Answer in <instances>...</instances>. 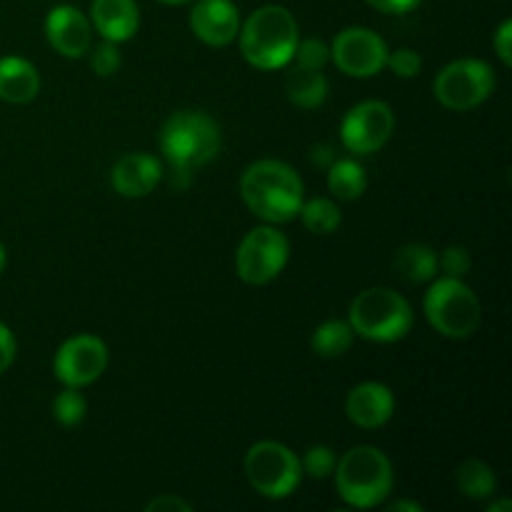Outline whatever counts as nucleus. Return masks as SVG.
I'll return each mask as SVG.
<instances>
[{
    "mask_svg": "<svg viewBox=\"0 0 512 512\" xmlns=\"http://www.w3.org/2000/svg\"><path fill=\"white\" fill-rule=\"evenodd\" d=\"M348 323L355 335L373 343H398L415 323L408 300L393 288H368L355 295L348 310Z\"/></svg>",
    "mask_w": 512,
    "mask_h": 512,
    "instance_id": "obj_5",
    "label": "nucleus"
},
{
    "mask_svg": "<svg viewBox=\"0 0 512 512\" xmlns=\"http://www.w3.org/2000/svg\"><path fill=\"white\" fill-rule=\"evenodd\" d=\"M285 93H288L290 103H295L298 108H320L328 98V78L323 70H305L293 65L285 78Z\"/></svg>",
    "mask_w": 512,
    "mask_h": 512,
    "instance_id": "obj_19",
    "label": "nucleus"
},
{
    "mask_svg": "<svg viewBox=\"0 0 512 512\" xmlns=\"http://www.w3.org/2000/svg\"><path fill=\"white\" fill-rule=\"evenodd\" d=\"M40 73L30 60L20 55L0 58V100L13 105H25L38 98Z\"/></svg>",
    "mask_w": 512,
    "mask_h": 512,
    "instance_id": "obj_18",
    "label": "nucleus"
},
{
    "mask_svg": "<svg viewBox=\"0 0 512 512\" xmlns=\"http://www.w3.org/2000/svg\"><path fill=\"white\" fill-rule=\"evenodd\" d=\"M368 5H373L375 10L388 15H405L410 10H415L420 5V0H365Z\"/></svg>",
    "mask_w": 512,
    "mask_h": 512,
    "instance_id": "obj_33",
    "label": "nucleus"
},
{
    "mask_svg": "<svg viewBox=\"0 0 512 512\" xmlns=\"http://www.w3.org/2000/svg\"><path fill=\"white\" fill-rule=\"evenodd\" d=\"M15 350H18V343H15L13 330L5 323H0V375L13 365Z\"/></svg>",
    "mask_w": 512,
    "mask_h": 512,
    "instance_id": "obj_32",
    "label": "nucleus"
},
{
    "mask_svg": "<svg viewBox=\"0 0 512 512\" xmlns=\"http://www.w3.org/2000/svg\"><path fill=\"white\" fill-rule=\"evenodd\" d=\"M240 195L250 213L263 223L283 225L298 218L303 205V180L283 160H255L240 178Z\"/></svg>",
    "mask_w": 512,
    "mask_h": 512,
    "instance_id": "obj_1",
    "label": "nucleus"
},
{
    "mask_svg": "<svg viewBox=\"0 0 512 512\" xmlns=\"http://www.w3.org/2000/svg\"><path fill=\"white\" fill-rule=\"evenodd\" d=\"M390 512H400V510H408V512H423V505L415 503V500H393L388 505Z\"/></svg>",
    "mask_w": 512,
    "mask_h": 512,
    "instance_id": "obj_35",
    "label": "nucleus"
},
{
    "mask_svg": "<svg viewBox=\"0 0 512 512\" xmlns=\"http://www.w3.org/2000/svg\"><path fill=\"white\" fill-rule=\"evenodd\" d=\"M430 288L425 293L423 310L428 323L448 340H465L478 330L480 325V300L475 290L463 278H443L430 280Z\"/></svg>",
    "mask_w": 512,
    "mask_h": 512,
    "instance_id": "obj_6",
    "label": "nucleus"
},
{
    "mask_svg": "<svg viewBox=\"0 0 512 512\" xmlns=\"http://www.w3.org/2000/svg\"><path fill=\"white\" fill-rule=\"evenodd\" d=\"M163 180V163L150 153H128L113 165L110 183L123 198H145Z\"/></svg>",
    "mask_w": 512,
    "mask_h": 512,
    "instance_id": "obj_16",
    "label": "nucleus"
},
{
    "mask_svg": "<svg viewBox=\"0 0 512 512\" xmlns=\"http://www.w3.org/2000/svg\"><path fill=\"white\" fill-rule=\"evenodd\" d=\"M245 478L250 488L268 500H285L303 480L300 458L283 443L260 440L245 453Z\"/></svg>",
    "mask_w": 512,
    "mask_h": 512,
    "instance_id": "obj_7",
    "label": "nucleus"
},
{
    "mask_svg": "<svg viewBox=\"0 0 512 512\" xmlns=\"http://www.w3.org/2000/svg\"><path fill=\"white\" fill-rule=\"evenodd\" d=\"M108 368V345L98 335L80 333L65 340L53 360V373L65 388H88Z\"/></svg>",
    "mask_w": 512,
    "mask_h": 512,
    "instance_id": "obj_12",
    "label": "nucleus"
},
{
    "mask_svg": "<svg viewBox=\"0 0 512 512\" xmlns=\"http://www.w3.org/2000/svg\"><path fill=\"white\" fill-rule=\"evenodd\" d=\"M395 130V113L383 100H363L345 113L340 140L353 155H373L383 148Z\"/></svg>",
    "mask_w": 512,
    "mask_h": 512,
    "instance_id": "obj_10",
    "label": "nucleus"
},
{
    "mask_svg": "<svg viewBox=\"0 0 512 512\" xmlns=\"http://www.w3.org/2000/svg\"><path fill=\"white\" fill-rule=\"evenodd\" d=\"M190 30L213 48H225L238 38L240 13L233 0H195L190 10Z\"/></svg>",
    "mask_w": 512,
    "mask_h": 512,
    "instance_id": "obj_14",
    "label": "nucleus"
},
{
    "mask_svg": "<svg viewBox=\"0 0 512 512\" xmlns=\"http://www.w3.org/2000/svg\"><path fill=\"white\" fill-rule=\"evenodd\" d=\"M298 218L303 220L305 230L315 235H330L340 228L343 223V213H340L338 205L333 203V198H313L303 200L300 205Z\"/></svg>",
    "mask_w": 512,
    "mask_h": 512,
    "instance_id": "obj_24",
    "label": "nucleus"
},
{
    "mask_svg": "<svg viewBox=\"0 0 512 512\" xmlns=\"http://www.w3.org/2000/svg\"><path fill=\"white\" fill-rule=\"evenodd\" d=\"M145 510L148 512H160V510H178V512H188L190 510V503H185L183 498H178V495H158V498L150 500L148 505H145Z\"/></svg>",
    "mask_w": 512,
    "mask_h": 512,
    "instance_id": "obj_34",
    "label": "nucleus"
},
{
    "mask_svg": "<svg viewBox=\"0 0 512 512\" xmlns=\"http://www.w3.org/2000/svg\"><path fill=\"white\" fill-rule=\"evenodd\" d=\"M5 248H3V243H0V275H3V270H5Z\"/></svg>",
    "mask_w": 512,
    "mask_h": 512,
    "instance_id": "obj_37",
    "label": "nucleus"
},
{
    "mask_svg": "<svg viewBox=\"0 0 512 512\" xmlns=\"http://www.w3.org/2000/svg\"><path fill=\"white\" fill-rule=\"evenodd\" d=\"M220 125L203 110H178L160 128V150L175 175H185L218 158Z\"/></svg>",
    "mask_w": 512,
    "mask_h": 512,
    "instance_id": "obj_3",
    "label": "nucleus"
},
{
    "mask_svg": "<svg viewBox=\"0 0 512 512\" xmlns=\"http://www.w3.org/2000/svg\"><path fill=\"white\" fill-rule=\"evenodd\" d=\"M335 488L350 508H378L390 498L395 485L393 463L373 445H358L348 450L335 465Z\"/></svg>",
    "mask_w": 512,
    "mask_h": 512,
    "instance_id": "obj_4",
    "label": "nucleus"
},
{
    "mask_svg": "<svg viewBox=\"0 0 512 512\" xmlns=\"http://www.w3.org/2000/svg\"><path fill=\"white\" fill-rule=\"evenodd\" d=\"M510 510H512V503L508 498L493 500V503L488 505V512H510Z\"/></svg>",
    "mask_w": 512,
    "mask_h": 512,
    "instance_id": "obj_36",
    "label": "nucleus"
},
{
    "mask_svg": "<svg viewBox=\"0 0 512 512\" xmlns=\"http://www.w3.org/2000/svg\"><path fill=\"white\" fill-rule=\"evenodd\" d=\"M158 3H165V5H183V3H190V0H158Z\"/></svg>",
    "mask_w": 512,
    "mask_h": 512,
    "instance_id": "obj_38",
    "label": "nucleus"
},
{
    "mask_svg": "<svg viewBox=\"0 0 512 512\" xmlns=\"http://www.w3.org/2000/svg\"><path fill=\"white\" fill-rule=\"evenodd\" d=\"M353 335L355 333L348 320H325L323 325L315 328L310 345L320 358H340L353 345Z\"/></svg>",
    "mask_w": 512,
    "mask_h": 512,
    "instance_id": "obj_23",
    "label": "nucleus"
},
{
    "mask_svg": "<svg viewBox=\"0 0 512 512\" xmlns=\"http://www.w3.org/2000/svg\"><path fill=\"white\" fill-rule=\"evenodd\" d=\"M290 63L305 70H325V65L330 63V45L320 38L298 40V48H295Z\"/></svg>",
    "mask_w": 512,
    "mask_h": 512,
    "instance_id": "obj_27",
    "label": "nucleus"
},
{
    "mask_svg": "<svg viewBox=\"0 0 512 512\" xmlns=\"http://www.w3.org/2000/svg\"><path fill=\"white\" fill-rule=\"evenodd\" d=\"M395 270L408 283H430L438 278V253L423 243L403 245L395 255Z\"/></svg>",
    "mask_w": 512,
    "mask_h": 512,
    "instance_id": "obj_20",
    "label": "nucleus"
},
{
    "mask_svg": "<svg viewBox=\"0 0 512 512\" xmlns=\"http://www.w3.org/2000/svg\"><path fill=\"white\" fill-rule=\"evenodd\" d=\"M368 188L365 168L353 158L333 160L328 168V190L338 200H358Z\"/></svg>",
    "mask_w": 512,
    "mask_h": 512,
    "instance_id": "obj_21",
    "label": "nucleus"
},
{
    "mask_svg": "<svg viewBox=\"0 0 512 512\" xmlns=\"http://www.w3.org/2000/svg\"><path fill=\"white\" fill-rule=\"evenodd\" d=\"M433 90L440 105L463 113L478 108L493 95L495 73L485 60L460 58L440 68Z\"/></svg>",
    "mask_w": 512,
    "mask_h": 512,
    "instance_id": "obj_8",
    "label": "nucleus"
},
{
    "mask_svg": "<svg viewBox=\"0 0 512 512\" xmlns=\"http://www.w3.org/2000/svg\"><path fill=\"white\" fill-rule=\"evenodd\" d=\"M493 48L495 53H498L500 63L505 65V68H510L512 65V20H503L498 28V33H495L493 38Z\"/></svg>",
    "mask_w": 512,
    "mask_h": 512,
    "instance_id": "obj_31",
    "label": "nucleus"
},
{
    "mask_svg": "<svg viewBox=\"0 0 512 512\" xmlns=\"http://www.w3.org/2000/svg\"><path fill=\"white\" fill-rule=\"evenodd\" d=\"M335 465H338V455L328 445H313L303 453L300 458V468L303 475H310L315 480H325L335 473Z\"/></svg>",
    "mask_w": 512,
    "mask_h": 512,
    "instance_id": "obj_26",
    "label": "nucleus"
},
{
    "mask_svg": "<svg viewBox=\"0 0 512 512\" xmlns=\"http://www.w3.org/2000/svg\"><path fill=\"white\" fill-rule=\"evenodd\" d=\"M90 23L100 38L110 43H125L138 33L140 10L135 0H93Z\"/></svg>",
    "mask_w": 512,
    "mask_h": 512,
    "instance_id": "obj_17",
    "label": "nucleus"
},
{
    "mask_svg": "<svg viewBox=\"0 0 512 512\" xmlns=\"http://www.w3.org/2000/svg\"><path fill=\"white\" fill-rule=\"evenodd\" d=\"M470 265H473V258H470V253L463 245H450V248H445L438 255V268L443 270V275H450V278H465Z\"/></svg>",
    "mask_w": 512,
    "mask_h": 512,
    "instance_id": "obj_30",
    "label": "nucleus"
},
{
    "mask_svg": "<svg viewBox=\"0 0 512 512\" xmlns=\"http://www.w3.org/2000/svg\"><path fill=\"white\" fill-rule=\"evenodd\" d=\"M90 68H93L100 78H110V75L118 73V68H120L118 43L103 40V43L95 45L93 55H90Z\"/></svg>",
    "mask_w": 512,
    "mask_h": 512,
    "instance_id": "obj_28",
    "label": "nucleus"
},
{
    "mask_svg": "<svg viewBox=\"0 0 512 512\" xmlns=\"http://www.w3.org/2000/svg\"><path fill=\"white\" fill-rule=\"evenodd\" d=\"M45 38L63 58H83L93 45V23L75 5H55L45 18Z\"/></svg>",
    "mask_w": 512,
    "mask_h": 512,
    "instance_id": "obj_13",
    "label": "nucleus"
},
{
    "mask_svg": "<svg viewBox=\"0 0 512 512\" xmlns=\"http://www.w3.org/2000/svg\"><path fill=\"white\" fill-rule=\"evenodd\" d=\"M385 68L393 70L398 78H415V75H420V70H423V58H420L418 50L398 48L393 50V53H388Z\"/></svg>",
    "mask_w": 512,
    "mask_h": 512,
    "instance_id": "obj_29",
    "label": "nucleus"
},
{
    "mask_svg": "<svg viewBox=\"0 0 512 512\" xmlns=\"http://www.w3.org/2000/svg\"><path fill=\"white\" fill-rule=\"evenodd\" d=\"M395 413L393 390L378 380H365L355 385L345 398V415L353 425L365 430L383 428Z\"/></svg>",
    "mask_w": 512,
    "mask_h": 512,
    "instance_id": "obj_15",
    "label": "nucleus"
},
{
    "mask_svg": "<svg viewBox=\"0 0 512 512\" xmlns=\"http://www.w3.org/2000/svg\"><path fill=\"white\" fill-rule=\"evenodd\" d=\"M240 53L253 68L280 70L290 65L298 48V20L283 5H260L240 23Z\"/></svg>",
    "mask_w": 512,
    "mask_h": 512,
    "instance_id": "obj_2",
    "label": "nucleus"
},
{
    "mask_svg": "<svg viewBox=\"0 0 512 512\" xmlns=\"http://www.w3.org/2000/svg\"><path fill=\"white\" fill-rule=\"evenodd\" d=\"M290 258L288 235L275 225H258L250 230L235 253V270L248 285H268L278 278Z\"/></svg>",
    "mask_w": 512,
    "mask_h": 512,
    "instance_id": "obj_9",
    "label": "nucleus"
},
{
    "mask_svg": "<svg viewBox=\"0 0 512 512\" xmlns=\"http://www.w3.org/2000/svg\"><path fill=\"white\" fill-rule=\"evenodd\" d=\"M85 413H88V400L83 398L80 388H65L63 393L55 395L53 418L63 428H75V425L83 423Z\"/></svg>",
    "mask_w": 512,
    "mask_h": 512,
    "instance_id": "obj_25",
    "label": "nucleus"
},
{
    "mask_svg": "<svg viewBox=\"0 0 512 512\" xmlns=\"http://www.w3.org/2000/svg\"><path fill=\"white\" fill-rule=\"evenodd\" d=\"M455 483L468 500H488L493 498L495 488H498L493 468L478 458H470L460 465L458 473H455Z\"/></svg>",
    "mask_w": 512,
    "mask_h": 512,
    "instance_id": "obj_22",
    "label": "nucleus"
},
{
    "mask_svg": "<svg viewBox=\"0 0 512 512\" xmlns=\"http://www.w3.org/2000/svg\"><path fill=\"white\" fill-rule=\"evenodd\" d=\"M388 45L375 30L360 28H343L335 35L330 45V60L338 65L340 73L350 78H373L385 68L388 60Z\"/></svg>",
    "mask_w": 512,
    "mask_h": 512,
    "instance_id": "obj_11",
    "label": "nucleus"
}]
</instances>
